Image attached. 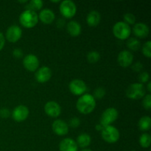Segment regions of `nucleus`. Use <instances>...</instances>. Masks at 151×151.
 I'll return each mask as SVG.
<instances>
[{
	"mask_svg": "<svg viewBox=\"0 0 151 151\" xmlns=\"http://www.w3.org/2000/svg\"><path fill=\"white\" fill-rule=\"evenodd\" d=\"M80 124H81V120L78 117H72L69 122V125L72 128H78Z\"/></svg>",
	"mask_w": 151,
	"mask_h": 151,
	"instance_id": "obj_32",
	"label": "nucleus"
},
{
	"mask_svg": "<svg viewBox=\"0 0 151 151\" xmlns=\"http://www.w3.org/2000/svg\"><path fill=\"white\" fill-rule=\"evenodd\" d=\"M60 12L63 16L68 19H71L75 15L77 11V7L75 3L72 0H64L60 2Z\"/></svg>",
	"mask_w": 151,
	"mask_h": 151,
	"instance_id": "obj_7",
	"label": "nucleus"
},
{
	"mask_svg": "<svg viewBox=\"0 0 151 151\" xmlns=\"http://www.w3.org/2000/svg\"><path fill=\"white\" fill-rule=\"evenodd\" d=\"M124 20H125L124 22L130 26V24H135L136 17L133 13H127L124 15Z\"/></svg>",
	"mask_w": 151,
	"mask_h": 151,
	"instance_id": "obj_29",
	"label": "nucleus"
},
{
	"mask_svg": "<svg viewBox=\"0 0 151 151\" xmlns=\"http://www.w3.org/2000/svg\"><path fill=\"white\" fill-rule=\"evenodd\" d=\"M35 79L38 83H44L50 80L52 77V70L48 66H42L36 70Z\"/></svg>",
	"mask_w": 151,
	"mask_h": 151,
	"instance_id": "obj_13",
	"label": "nucleus"
},
{
	"mask_svg": "<svg viewBox=\"0 0 151 151\" xmlns=\"http://www.w3.org/2000/svg\"><path fill=\"white\" fill-rule=\"evenodd\" d=\"M139 128L141 131H146L150 130L151 127V120L149 116H144L140 118L138 122Z\"/></svg>",
	"mask_w": 151,
	"mask_h": 151,
	"instance_id": "obj_22",
	"label": "nucleus"
},
{
	"mask_svg": "<svg viewBox=\"0 0 151 151\" xmlns=\"http://www.w3.org/2000/svg\"><path fill=\"white\" fill-rule=\"evenodd\" d=\"M60 151H78V146L76 142L71 138H65L59 144Z\"/></svg>",
	"mask_w": 151,
	"mask_h": 151,
	"instance_id": "obj_17",
	"label": "nucleus"
},
{
	"mask_svg": "<svg viewBox=\"0 0 151 151\" xmlns=\"http://www.w3.org/2000/svg\"><path fill=\"white\" fill-rule=\"evenodd\" d=\"M44 111L51 117H58L61 113L60 105L55 101H49L44 106Z\"/></svg>",
	"mask_w": 151,
	"mask_h": 151,
	"instance_id": "obj_12",
	"label": "nucleus"
},
{
	"mask_svg": "<svg viewBox=\"0 0 151 151\" xmlns=\"http://www.w3.org/2000/svg\"><path fill=\"white\" fill-rule=\"evenodd\" d=\"M50 1H51V2H59V1H59V0H57V1H56V0H55V1H52V0H50Z\"/></svg>",
	"mask_w": 151,
	"mask_h": 151,
	"instance_id": "obj_41",
	"label": "nucleus"
},
{
	"mask_svg": "<svg viewBox=\"0 0 151 151\" xmlns=\"http://www.w3.org/2000/svg\"><path fill=\"white\" fill-rule=\"evenodd\" d=\"M131 27L124 22H116L113 27L114 35L120 40L127 39L131 35Z\"/></svg>",
	"mask_w": 151,
	"mask_h": 151,
	"instance_id": "obj_4",
	"label": "nucleus"
},
{
	"mask_svg": "<svg viewBox=\"0 0 151 151\" xmlns=\"http://www.w3.org/2000/svg\"><path fill=\"white\" fill-rule=\"evenodd\" d=\"M151 143V137L150 135L147 133H145L141 135L139 138V144L144 148L150 147Z\"/></svg>",
	"mask_w": 151,
	"mask_h": 151,
	"instance_id": "obj_24",
	"label": "nucleus"
},
{
	"mask_svg": "<svg viewBox=\"0 0 151 151\" xmlns=\"http://www.w3.org/2000/svg\"><path fill=\"white\" fill-rule=\"evenodd\" d=\"M38 15L33 10H25L19 16V22L24 27H33L38 24Z\"/></svg>",
	"mask_w": 151,
	"mask_h": 151,
	"instance_id": "obj_2",
	"label": "nucleus"
},
{
	"mask_svg": "<svg viewBox=\"0 0 151 151\" xmlns=\"http://www.w3.org/2000/svg\"><path fill=\"white\" fill-rule=\"evenodd\" d=\"M23 65L29 72H35L39 66V60L35 55L29 54L23 59Z\"/></svg>",
	"mask_w": 151,
	"mask_h": 151,
	"instance_id": "obj_11",
	"label": "nucleus"
},
{
	"mask_svg": "<svg viewBox=\"0 0 151 151\" xmlns=\"http://www.w3.org/2000/svg\"><path fill=\"white\" fill-rule=\"evenodd\" d=\"M100 59V55L97 51H90L87 54V60L89 63H94L99 61Z\"/></svg>",
	"mask_w": 151,
	"mask_h": 151,
	"instance_id": "obj_26",
	"label": "nucleus"
},
{
	"mask_svg": "<svg viewBox=\"0 0 151 151\" xmlns=\"http://www.w3.org/2000/svg\"><path fill=\"white\" fill-rule=\"evenodd\" d=\"M69 90L75 95L81 96L86 91L87 86L85 82L82 80L75 79L72 80L69 85Z\"/></svg>",
	"mask_w": 151,
	"mask_h": 151,
	"instance_id": "obj_8",
	"label": "nucleus"
},
{
	"mask_svg": "<svg viewBox=\"0 0 151 151\" xmlns=\"http://www.w3.org/2000/svg\"><path fill=\"white\" fill-rule=\"evenodd\" d=\"M117 60L121 66L128 67L132 65L133 61H134V55L128 50H122L118 55Z\"/></svg>",
	"mask_w": 151,
	"mask_h": 151,
	"instance_id": "obj_14",
	"label": "nucleus"
},
{
	"mask_svg": "<svg viewBox=\"0 0 151 151\" xmlns=\"http://www.w3.org/2000/svg\"><path fill=\"white\" fill-rule=\"evenodd\" d=\"M127 47L133 51H137L140 47V41L136 38H130L127 41Z\"/></svg>",
	"mask_w": 151,
	"mask_h": 151,
	"instance_id": "obj_25",
	"label": "nucleus"
},
{
	"mask_svg": "<svg viewBox=\"0 0 151 151\" xmlns=\"http://www.w3.org/2000/svg\"><path fill=\"white\" fill-rule=\"evenodd\" d=\"M132 151H135V150H132Z\"/></svg>",
	"mask_w": 151,
	"mask_h": 151,
	"instance_id": "obj_42",
	"label": "nucleus"
},
{
	"mask_svg": "<svg viewBox=\"0 0 151 151\" xmlns=\"http://www.w3.org/2000/svg\"><path fill=\"white\" fill-rule=\"evenodd\" d=\"M101 16L100 13L97 10H91L88 13L86 17V22L89 26L96 27L100 24Z\"/></svg>",
	"mask_w": 151,
	"mask_h": 151,
	"instance_id": "obj_20",
	"label": "nucleus"
},
{
	"mask_svg": "<svg viewBox=\"0 0 151 151\" xmlns=\"http://www.w3.org/2000/svg\"><path fill=\"white\" fill-rule=\"evenodd\" d=\"M43 4L44 2L42 0H31L27 2V5L25 6V8L26 10H33L35 12L36 10H40L43 7Z\"/></svg>",
	"mask_w": 151,
	"mask_h": 151,
	"instance_id": "obj_23",
	"label": "nucleus"
},
{
	"mask_svg": "<svg viewBox=\"0 0 151 151\" xmlns=\"http://www.w3.org/2000/svg\"><path fill=\"white\" fill-rule=\"evenodd\" d=\"M29 109L24 105H19L13 109L12 116L16 122H22L25 120L29 116Z\"/></svg>",
	"mask_w": 151,
	"mask_h": 151,
	"instance_id": "obj_9",
	"label": "nucleus"
},
{
	"mask_svg": "<svg viewBox=\"0 0 151 151\" xmlns=\"http://www.w3.org/2000/svg\"><path fill=\"white\" fill-rule=\"evenodd\" d=\"M4 44H5V39H4L3 34L0 32V50H2V48L4 46Z\"/></svg>",
	"mask_w": 151,
	"mask_h": 151,
	"instance_id": "obj_36",
	"label": "nucleus"
},
{
	"mask_svg": "<svg viewBox=\"0 0 151 151\" xmlns=\"http://www.w3.org/2000/svg\"><path fill=\"white\" fill-rule=\"evenodd\" d=\"M142 105L144 108L147 110L151 109V94H147L144 97L142 100Z\"/></svg>",
	"mask_w": 151,
	"mask_h": 151,
	"instance_id": "obj_30",
	"label": "nucleus"
},
{
	"mask_svg": "<svg viewBox=\"0 0 151 151\" xmlns=\"http://www.w3.org/2000/svg\"><path fill=\"white\" fill-rule=\"evenodd\" d=\"M143 69V65L141 62L137 61L132 65V69L134 72H140Z\"/></svg>",
	"mask_w": 151,
	"mask_h": 151,
	"instance_id": "obj_34",
	"label": "nucleus"
},
{
	"mask_svg": "<svg viewBox=\"0 0 151 151\" xmlns=\"http://www.w3.org/2000/svg\"><path fill=\"white\" fill-rule=\"evenodd\" d=\"M66 29L67 32H69V35H72V37H77L81 33V25L80 24L79 22L77 21H70L69 23L66 24Z\"/></svg>",
	"mask_w": 151,
	"mask_h": 151,
	"instance_id": "obj_19",
	"label": "nucleus"
},
{
	"mask_svg": "<svg viewBox=\"0 0 151 151\" xmlns=\"http://www.w3.org/2000/svg\"><path fill=\"white\" fill-rule=\"evenodd\" d=\"M133 32H134V35L138 38H144L149 35L150 29L146 24L142 23V22H139V23L134 24V28H133Z\"/></svg>",
	"mask_w": 151,
	"mask_h": 151,
	"instance_id": "obj_16",
	"label": "nucleus"
},
{
	"mask_svg": "<svg viewBox=\"0 0 151 151\" xmlns=\"http://www.w3.org/2000/svg\"><path fill=\"white\" fill-rule=\"evenodd\" d=\"M81 151H92V150H90V149H88V148H83V149H82Z\"/></svg>",
	"mask_w": 151,
	"mask_h": 151,
	"instance_id": "obj_39",
	"label": "nucleus"
},
{
	"mask_svg": "<svg viewBox=\"0 0 151 151\" xmlns=\"http://www.w3.org/2000/svg\"><path fill=\"white\" fill-rule=\"evenodd\" d=\"M22 35V30L18 25H11L6 31V38L10 42L15 43L19 41Z\"/></svg>",
	"mask_w": 151,
	"mask_h": 151,
	"instance_id": "obj_10",
	"label": "nucleus"
},
{
	"mask_svg": "<svg viewBox=\"0 0 151 151\" xmlns=\"http://www.w3.org/2000/svg\"><path fill=\"white\" fill-rule=\"evenodd\" d=\"M13 55L16 58H21L23 56V51L21 49H14L13 51Z\"/></svg>",
	"mask_w": 151,
	"mask_h": 151,
	"instance_id": "obj_35",
	"label": "nucleus"
},
{
	"mask_svg": "<svg viewBox=\"0 0 151 151\" xmlns=\"http://www.w3.org/2000/svg\"><path fill=\"white\" fill-rule=\"evenodd\" d=\"M10 111L8 109H6V108H2L1 109H0V116L3 119H7L10 116Z\"/></svg>",
	"mask_w": 151,
	"mask_h": 151,
	"instance_id": "obj_33",
	"label": "nucleus"
},
{
	"mask_svg": "<svg viewBox=\"0 0 151 151\" xmlns=\"http://www.w3.org/2000/svg\"><path fill=\"white\" fill-rule=\"evenodd\" d=\"M91 139L89 134H86V133H83V134H80L77 139V145L79 147H82L83 149L86 148L88 147L90 144H91Z\"/></svg>",
	"mask_w": 151,
	"mask_h": 151,
	"instance_id": "obj_21",
	"label": "nucleus"
},
{
	"mask_svg": "<svg viewBox=\"0 0 151 151\" xmlns=\"http://www.w3.org/2000/svg\"><path fill=\"white\" fill-rule=\"evenodd\" d=\"M76 106L81 114H88L95 109L96 100L91 94H83L78 98Z\"/></svg>",
	"mask_w": 151,
	"mask_h": 151,
	"instance_id": "obj_1",
	"label": "nucleus"
},
{
	"mask_svg": "<svg viewBox=\"0 0 151 151\" xmlns=\"http://www.w3.org/2000/svg\"><path fill=\"white\" fill-rule=\"evenodd\" d=\"M55 15L54 12L48 8L42 10L38 15V19L46 24H50L52 23L53 21L55 20Z\"/></svg>",
	"mask_w": 151,
	"mask_h": 151,
	"instance_id": "obj_18",
	"label": "nucleus"
},
{
	"mask_svg": "<svg viewBox=\"0 0 151 151\" xmlns=\"http://www.w3.org/2000/svg\"><path fill=\"white\" fill-rule=\"evenodd\" d=\"M119 116L118 111L115 108H109L103 112L100 118V123L103 128L111 125L112 122L116 120Z\"/></svg>",
	"mask_w": 151,
	"mask_h": 151,
	"instance_id": "obj_6",
	"label": "nucleus"
},
{
	"mask_svg": "<svg viewBox=\"0 0 151 151\" xmlns=\"http://www.w3.org/2000/svg\"><path fill=\"white\" fill-rule=\"evenodd\" d=\"M149 80H150V75L147 72H142L139 75V81L140 83L143 84L145 83L148 82Z\"/></svg>",
	"mask_w": 151,
	"mask_h": 151,
	"instance_id": "obj_31",
	"label": "nucleus"
},
{
	"mask_svg": "<svg viewBox=\"0 0 151 151\" xmlns=\"http://www.w3.org/2000/svg\"><path fill=\"white\" fill-rule=\"evenodd\" d=\"M147 90H148L149 91H151V83L150 82H148V83H147Z\"/></svg>",
	"mask_w": 151,
	"mask_h": 151,
	"instance_id": "obj_38",
	"label": "nucleus"
},
{
	"mask_svg": "<svg viewBox=\"0 0 151 151\" xmlns=\"http://www.w3.org/2000/svg\"><path fill=\"white\" fill-rule=\"evenodd\" d=\"M103 125H101V124H97V125H96V126H95V129L97 130V131H103Z\"/></svg>",
	"mask_w": 151,
	"mask_h": 151,
	"instance_id": "obj_37",
	"label": "nucleus"
},
{
	"mask_svg": "<svg viewBox=\"0 0 151 151\" xmlns=\"http://www.w3.org/2000/svg\"><path fill=\"white\" fill-rule=\"evenodd\" d=\"M55 134L58 136H64L69 132V125L65 121L62 119H56L52 125Z\"/></svg>",
	"mask_w": 151,
	"mask_h": 151,
	"instance_id": "obj_15",
	"label": "nucleus"
},
{
	"mask_svg": "<svg viewBox=\"0 0 151 151\" xmlns=\"http://www.w3.org/2000/svg\"><path fill=\"white\" fill-rule=\"evenodd\" d=\"M142 53L147 58L151 57V41H147L142 47Z\"/></svg>",
	"mask_w": 151,
	"mask_h": 151,
	"instance_id": "obj_28",
	"label": "nucleus"
},
{
	"mask_svg": "<svg viewBox=\"0 0 151 151\" xmlns=\"http://www.w3.org/2000/svg\"><path fill=\"white\" fill-rule=\"evenodd\" d=\"M105 95H106V90H105V88H103V87H98V88H97L94 90V94H93L92 96L94 97V99L100 100V99L103 98Z\"/></svg>",
	"mask_w": 151,
	"mask_h": 151,
	"instance_id": "obj_27",
	"label": "nucleus"
},
{
	"mask_svg": "<svg viewBox=\"0 0 151 151\" xmlns=\"http://www.w3.org/2000/svg\"><path fill=\"white\" fill-rule=\"evenodd\" d=\"M101 136L103 140L108 143L113 144L116 142L119 139V132L117 128L112 125L105 127L101 131Z\"/></svg>",
	"mask_w": 151,
	"mask_h": 151,
	"instance_id": "obj_5",
	"label": "nucleus"
},
{
	"mask_svg": "<svg viewBox=\"0 0 151 151\" xmlns=\"http://www.w3.org/2000/svg\"><path fill=\"white\" fill-rule=\"evenodd\" d=\"M19 2H20V3H27L28 1H27V0H25V1H19Z\"/></svg>",
	"mask_w": 151,
	"mask_h": 151,
	"instance_id": "obj_40",
	"label": "nucleus"
},
{
	"mask_svg": "<svg viewBox=\"0 0 151 151\" xmlns=\"http://www.w3.org/2000/svg\"><path fill=\"white\" fill-rule=\"evenodd\" d=\"M146 89L143 84L140 83H132L126 89V96L132 100H139L145 96Z\"/></svg>",
	"mask_w": 151,
	"mask_h": 151,
	"instance_id": "obj_3",
	"label": "nucleus"
}]
</instances>
